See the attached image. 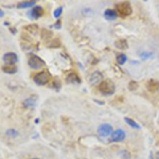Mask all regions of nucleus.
Wrapping results in <instances>:
<instances>
[{"label":"nucleus","instance_id":"19","mask_svg":"<svg viewBox=\"0 0 159 159\" xmlns=\"http://www.w3.org/2000/svg\"><path fill=\"white\" fill-rule=\"evenodd\" d=\"M138 88V83H137L136 81H131L129 83V89L131 91H134L136 90V89Z\"/></svg>","mask_w":159,"mask_h":159},{"label":"nucleus","instance_id":"7","mask_svg":"<svg viewBox=\"0 0 159 159\" xmlns=\"http://www.w3.org/2000/svg\"><path fill=\"white\" fill-rule=\"evenodd\" d=\"M17 60H18V57L15 53L10 52V53H7V54L3 55V61H4V63L8 66L14 65V64L17 62Z\"/></svg>","mask_w":159,"mask_h":159},{"label":"nucleus","instance_id":"25","mask_svg":"<svg viewBox=\"0 0 159 159\" xmlns=\"http://www.w3.org/2000/svg\"><path fill=\"white\" fill-rule=\"evenodd\" d=\"M3 15H4V12H3V11L0 9V17H2Z\"/></svg>","mask_w":159,"mask_h":159},{"label":"nucleus","instance_id":"1","mask_svg":"<svg viewBox=\"0 0 159 159\" xmlns=\"http://www.w3.org/2000/svg\"><path fill=\"white\" fill-rule=\"evenodd\" d=\"M99 90H100V92H102L104 96H111V94H115L116 86H115L114 82L111 81V80H105V81L100 83Z\"/></svg>","mask_w":159,"mask_h":159},{"label":"nucleus","instance_id":"16","mask_svg":"<svg viewBox=\"0 0 159 159\" xmlns=\"http://www.w3.org/2000/svg\"><path fill=\"white\" fill-rule=\"evenodd\" d=\"M35 4V1H23V2H20L17 4L18 9H25V8H31L33 5Z\"/></svg>","mask_w":159,"mask_h":159},{"label":"nucleus","instance_id":"5","mask_svg":"<svg viewBox=\"0 0 159 159\" xmlns=\"http://www.w3.org/2000/svg\"><path fill=\"white\" fill-rule=\"evenodd\" d=\"M125 136H126V135H125V131H122V129H117L114 133H111L110 140L113 142H121L125 139Z\"/></svg>","mask_w":159,"mask_h":159},{"label":"nucleus","instance_id":"6","mask_svg":"<svg viewBox=\"0 0 159 159\" xmlns=\"http://www.w3.org/2000/svg\"><path fill=\"white\" fill-rule=\"evenodd\" d=\"M113 131V127L109 124H102L99 127V135L101 137H107L111 134Z\"/></svg>","mask_w":159,"mask_h":159},{"label":"nucleus","instance_id":"14","mask_svg":"<svg viewBox=\"0 0 159 159\" xmlns=\"http://www.w3.org/2000/svg\"><path fill=\"white\" fill-rule=\"evenodd\" d=\"M35 103H36V97H33V98L27 99V100L23 102V106L31 108V107H34V106H35Z\"/></svg>","mask_w":159,"mask_h":159},{"label":"nucleus","instance_id":"9","mask_svg":"<svg viewBox=\"0 0 159 159\" xmlns=\"http://www.w3.org/2000/svg\"><path fill=\"white\" fill-rule=\"evenodd\" d=\"M147 88L151 92H156L159 90V82L155 81V80H150L147 83Z\"/></svg>","mask_w":159,"mask_h":159},{"label":"nucleus","instance_id":"8","mask_svg":"<svg viewBox=\"0 0 159 159\" xmlns=\"http://www.w3.org/2000/svg\"><path fill=\"white\" fill-rule=\"evenodd\" d=\"M102 78H103V76H102L101 72L96 71V72H94V73L90 76V78H89V83H90L91 85H98V84H100V82H101Z\"/></svg>","mask_w":159,"mask_h":159},{"label":"nucleus","instance_id":"15","mask_svg":"<svg viewBox=\"0 0 159 159\" xmlns=\"http://www.w3.org/2000/svg\"><path fill=\"white\" fill-rule=\"evenodd\" d=\"M2 70L3 72L5 73H10V74H13V73H16V71H17V68L14 67V66H3L2 67Z\"/></svg>","mask_w":159,"mask_h":159},{"label":"nucleus","instance_id":"27","mask_svg":"<svg viewBox=\"0 0 159 159\" xmlns=\"http://www.w3.org/2000/svg\"><path fill=\"white\" fill-rule=\"evenodd\" d=\"M33 159H38V158H33Z\"/></svg>","mask_w":159,"mask_h":159},{"label":"nucleus","instance_id":"24","mask_svg":"<svg viewBox=\"0 0 159 159\" xmlns=\"http://www.w3.org/2000/svg\"><path fill=\"white\" fill-rule=\"evenodd\" d=\"M54 28H57V29H60V28H61V23L58 21L57 23H55V25H54Z\"/></svg>","mask_w":159,"mask_h":159},{"label":"nucleus","instance_id":"21","mask_svg":"<svg viewBox=\"0 0 159 159\" xmlns=\"http://www.w3.org/2000/svg\"><path fill=\"white\" fill-rule=\"evenodd\" d=\"M7 135H8L9 137L14 138V137L18 136V131H15V129H8V131H7Z\"/></svg>","mask_w":159,"mask_h":159},{"label":"nucleus","instance_id":"2","mask_svg":"<svg viewBox=\"0 0 159 159\" xmlns=\"http://www.w3.org/2000/svg\"><path fill=\"white\" fill-rule=\"evenodd\" d=\"M34 82L38 85H46V84L48 83L49 80H50V74L48 72H46V71H43V72H38L34 76L33 78Z\"/></svg>","mask_w":159,"mask_h":159},{"label":"nucleus","instance_id":"17","mask_svg":"<svg viewBox=\"0 0 159 159\" xmlns=\"http://www.w3.org/2000/svg\"><path fill=\"white\" fill-rule=\"evenodd\" d=\"M124 120H125V122L129 124V126L134 127V129H140V125H139L138 123H136L134 120H131V119H129V118H125Z\"/></svg>","mask_w":159,"mask_h":159},{"label":"nucleus","instance_id":"3","mask_svg":"<svg viewBox=\"0 0 159 159\" xmlns=\"http://www.w3.org/2000/svg\"><path fill=\"white\" fill-rule=\"evenodd\" d=\"M29 66L33 69H39L45 66V62L37 55H32L29 58Z\"/></svg>","mask_w":159,"mask_h":159},{"label":"nucleus","instance_id":"4","mask_svg":"<svg viewBox=\"0 0 159 159\" xmlns=\"http://www.w3.org/2000/svg\"><path fill=\"white\" fill-rule=\"evenodd\" d=\"M117 10L122 16H129L131 14V7L129 2H122L117 5Z\"/></svg>","mask_w":159,"mask_h":159},{"label":"nucleus","instance_id":"20","mask_svg":"<svg viewBox=\"0 0 159 159\" xmlns=\"http://www.w3.org/2000/svg\"><path fill=\"white\" fill-rule=\"evenodd\" d=\"M27 30L28 31H30L31 33H33V34H35L36 32H37L38 31V28H37V25H28V27H27Z\"/></svg>","mask_w":159,"mask_h":159},{"label":"nucleus","instance_id":"12","mask_svg":"<svg viewBox=\"0 0 159 159\" xmlns=\"http://www.w3.org/2000/svg\"><path fill=\"white\" fill-rule=\"evenodd\" d=\"M117 12L115 10H111V9H108L104 12V17L107 19V20H115L117 18Z\"/></svg>","mask_w":159,"mask_h":159},{"label":"nucleus","instance_id":"10","mask_svg":"<svg viewBox=\"0 0 159 159\" xmlns=\"http://www.w3.org/2000/svg\"><path fill=\"white\" fill-rule=\"evenodd\" d=\"M43 13H44V10L41 5H36V7H34V8L32 9V12L30 13V15H31V17L34 18V19H37V18H39L43 15Z\"/></svg>","mask_w":159,"mask_h":159},{"label":"nucleus","instance_id":"18","mask_svg":"<svg viewBox=\"0 0 159 159\" xmlns=\"http://www.w3.org/2000/svg\"><path fill=\"white\" fill-rule=\"evenodd\" d=\"M127 61V57L125 54H119L118 56H117V63L120 64V65H123V64H125V62Z\"/></svg>","mask_w":159,"mask_h":159},{"label":"nucleus","instance_id":"23","mask_svg":"<svg viewBox=\"0 0 159 159\" xmlns=\"http://www.w3.org/2000/svg\"><path fill=\"white\" fill-rule=\"evenodd\" d=\"M120 156H121L122 158H124V159H129V158H131V155H129V153L127 151H121V152H120Z\"/></svg>","mask_w":159,"mask_h":159},{"label":"nucleus","instance_id":"13","mask_svg":"<svg viewBox=\"0 0 159 159\" xmlns=\"http://www.w3.org/2000/svg\"><path fill=\"white\" fill-rule=\"evenodd\" d=\"M115 45H116L117 48L121 49V50H125V49H127V47H129L127 41H125V39H118V41L115 43Z\"/></svg>","mask_w":159,"mask_h":159},{"label":"nucleus","instance_id":"26","mask_svg":"<svg viewBox=\"0 0 159 159\" xmlns=\"http://www.w3.org/2000/svg\"><path fill=\"white\" fill-rule=\"evenodd\" d=\"M156 158H157V159H159V152L156 154Z\"/></svg>","mask_w":159,"mask_h":159},{"label":"nucleus","instance_id":"22","mask_svg":"<svg viewBox=\"0 0 159 159\" xmlns=\"http://www.w3.org/2000/svg\"><path fill=\"white\" fill-rule=\"evenodd\" d=\"M62 12H63V8H62V7H60V8H57L55 11H54L53 15H54V17H55V18H58L60 16H61Z\"/></svg>","mask_w":159,"mask_h":159},{"label":"nucleus","instance_id":"11","mask_svg":"<svg viewBox=\"0 0 159 159\" xmlns=\"http://www.w3.org/2000/svg\"><path fill=\"white\" fill-rule=\"evenodd\" d=\"M66 81H67V83L69 84H74V85H78V84L81 83V80H80V78H78V74L76 73H69L68 76H67V78H66Z\"/></svg>","mask_w":159,"mask_h":159}]
</instances>
